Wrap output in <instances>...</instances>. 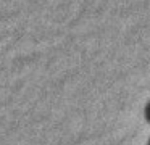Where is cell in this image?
I'll list each match as a JSON object with an SVG mask.
<instances>
[{
  "label": "cell",
  "instance_id": "2",
  "mask_svg": "<svg viewBox=\"0 0 150 145\" xmlns=\"http://www.w3.org/2000/svg\"><path fill=\"white\" fill-rule=\"evenodd\" d=\"M149 145H150V140H149Z\"/></svg>",
  "mask_w": 150,
  "mask_h": 145
},
{
  "label": "cell",
  "instance_id": "1",
  "mask_svg": "<svg viewBox=\"0 0 150 145\" xmlns=\"http://www.w3.org/2000/svg\"><path fill=\"white\" fill-rule=\"evenodd\" d=\"M145 119L150 122V102L147 103V106H145Z\"/></svg>",
  "mask_w": 150,
  "mask_h": 145
}]
</instances>
